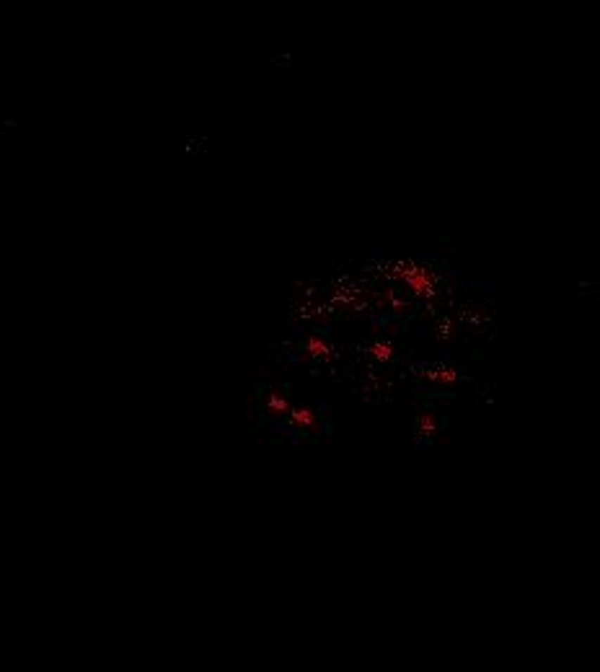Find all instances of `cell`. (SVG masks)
Masks as SVG:
<instances>
[{"label":"cell","instance_id":"2","mask_svg":"<svg viewBox=\"0 0 600 672\" xmlns=\"http://www.w3.org/2000/svg\"><path fill=\"white\" fill-rule=\"evenodd\" d=\"M264 408L272 416H285L290 411V396L285 391H280V388H272V391L267 393Z\"/></svg>","mask_w":600,"mask_h":672},{"label":"cell","instance_id":"4","mask_svg":"<svg viewBox=\"0 0 600 672\" xmlns=\"http://www.w3.org/2000/svg\"><path fill=\"white\" fill-rule=\"evenodd\" d=\"M373 349H376V357H378V360H388V357H391V347H388V344H381V342H378V344L373 347Z\"/></svg>","mask_w":600,"mask_h":672},{"label":"cell","instance_id":"1","mask_svg":"<svg viewBox=\"0 0 600 672\" xmlns=\"http://www.w3.org/2000/svg\"><path fill=\"white\" fill-rule=\"evenodd\" d=\"M285 422L293 427H303V429H311L316 422H319V416H316V411H311V408L305 406H295V403H290V411L285 414Z\"/></svg>","mask_w":600,"mask_h":672},{"label":"cell","instance_id":"6","mask_svg":"<svg viewBox=\"0 0 600 672\" xmlns=\"http://www.w3.org/2000/svg\"><path fill=\"white\" fill-rule=\"evenodd\" d=\"M319 432L324 434V437H331V432H334V425H331V422H328V419H326V422H324V425H321V429H319Z\"/></svg>","mask_w":600,"mask_h":672},{"label":"cell","instance_id":"5","mask_svg":"<svg viewBox=\"0 0 600 672\" xmlns=\"http://www.w3.org/2000/svg\"><path fill=\"white\" fill-rule=\"evenodd\" d=\"M305 360H308V357H305V354H300L298 349H295L293 354H288V362H290V365H298V362H305Z\"/></svg>","mask_w":600,"mask_h":672},{"label":"cell","instance_id":"7","mask_svg":"<svg viewBox=\"0 0 600 672\" xmlns=\"http://www.w3.org/2000/svg\"><path fill=\"white\" fill-rule=\"evenodd\" d=\"M290 336H293V339H300V331H298V328L293 326V328H290Z\"/></svg>","mask_w":600,"mask_h":672},{"label":"cell","instance_id":"3","mask_svg":"<svg viewBox=\"0 0 600 672\" xmlns=\"http://www.w3.org/2000/svg\"><path fill=\"white\" fill-rule=\"evenodd\" d=\"M311 334H316V336H321V339H326V342H331V336H334V331H331V326H328V323H324V326H316V328H313Z\"/></svg>","mask_w":600,"mask_h":672}]
</instances>
